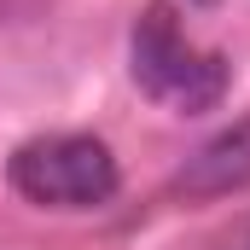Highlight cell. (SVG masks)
Wrapping results in <instances>:
<instances>
[{
	"mask_svg": "<svg viewBox=\"0 0 250 250\" xmlns=\"http://www.w3.org/2000/svg\"><path fill=\"white\" fill-rule=\"evenodd\" d=\"M128 70H134L146 99H157L163 111H181V117L215 111L227 99V87H233L227 53L198 47L169 0H151L134 18V29H128Z\"/></svg>",
	"mask_w": 250,
	"mask_h": 250,
	"instance_id": "obj_1",
	"label": "cell"
},
{
	"mask_svg": "<svg viewBox=\"0 0 250 250\" xmlns=\"http://www.w3.org/2000/svg\"><path fill=\"white\" fill-rule=\"evenodd\" d=\"M6 187L35 209H99L123 187V169L99 134H35L6 157Z\"/></svg>",
	"mask_w": 250,
	"mask_h": 250,
	"instance_id": "obj_2",
	"label": "cell"
},
{
	"mask_svg": "<svg viewBox=\"0 0 250 250\" xmlns=\"http://www.w3.org/2000/svg\"><path fill=\"white\" fill-rule=\"evenodd\" d=\"M250 187V117L233 128H221L209 146H198L187 157V169L175 175V192L204 204V198H227V192Z\"/></svg>",
	"mask_w": 250,
	"mask_h": 250,
	"instance_id": "obj_3",
	"label": "cell"
},
{
	"mask_svg": "<svg viewBox=\"0 0 250 250\" xmlns=\"http://www.w3.org/2000/svg\"><path fill=\"white\" fill-rule=\"evenodd\" d=\"M204 6H215V0H204Z\"/></svg>",
	"mask_w": 250,
	"mask_h": 250,
	"instance_id": "obj_4",
	"label": "cell"
},
{
	"mask_svg": "<svg viewBox=\"0 0 250 250\" xmlns=\"http://www.w3.org/2000/svg\"><path fill=\"white\" fill-rule=\"evenodd\" d=\"M245 250H250V245H245Z\"/></svg>",
	"mask_w": 250,
	"mask_h": 250,
	"instance_id": "obj_5",
	"label": "cell"
}]
</instances>
